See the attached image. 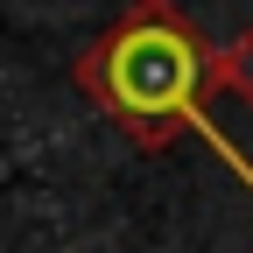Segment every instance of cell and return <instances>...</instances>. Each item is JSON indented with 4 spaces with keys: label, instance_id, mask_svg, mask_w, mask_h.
I'll return each instance as SVG.
<instances>
[{
    "label": "cell",
    "instance_id": "obj_1",
    "mask_svg": "<svg viewBox=\"0 0 253 253\" xmlns=\"http://www.w3.org/2000/svg\"><path fill=\"white\" fill-rule=\"evenodd\" d=\"M211 63H218V49L197 36V21H190L176 0H134V7L78 56V84L91 91V106H99L120 134H134L141 148H169L183 126H204L211 134V120H204V99L218 91Z\"/></svg>",
    "mask_w": 253,
    "mask_h": 253
},
{
    "label": "cell",
    "instance_id": "obj_2",
    "mask_svg": "<svg viewBox=\"0 0 253 253\" xmlns=\"http://www.w3.org/2000/svg\"><path fill=\"white\" fill-rule=\"evenodd\" d=\"M211 84L253 106V28H239V36L218 49V63H211Z\"/></svg>",
    "mask_w": 253,
    "mask_h": 253
}]
</instances>
